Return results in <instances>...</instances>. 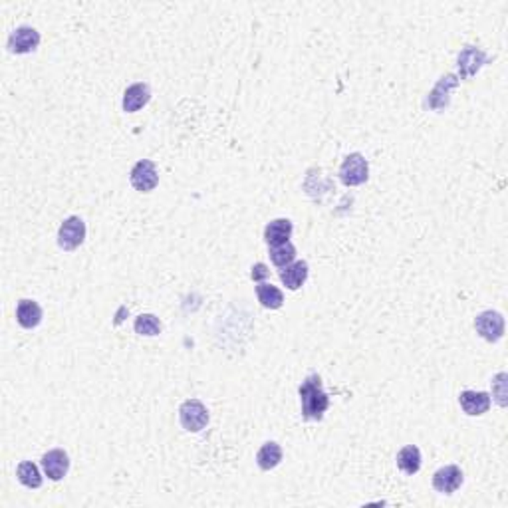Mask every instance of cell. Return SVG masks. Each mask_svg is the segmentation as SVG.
<instances>
[{"instance_id":"obj_22","label":"cell","mask_w":508,"mask_h":508,"mask_svg":"<svg viewBox=\"0 0 508 508\" xmlns=\"http://www.w3.org/2000/svg\"><path fill=\"white\" fill-rule=\"evenodd\" d=\"M492 385H495V389H497V401H499V405H507V374H499L497 377H495V382H492Z\"/></svg>"},{"instance_id":"obj_13","label":"cell","mask_w":508,"mask_h":508,"mask_svg":"<svg viewBox=\"0 0 508 508\" xmlns=\"http://www.w3.org/2000/svg\"><path fill=\"white\" fill-rule=\"evenodd\" d=\"M16 320L22 328L32 330L42 322V308L34 300H20L16 306Z\"/></svg>"},{"instance_id":"obj_10","label":"cell","mask_w":508,"mask_h":508,"mask_svg":"<svg viewBox=\"0 0 508 508\" xmlns=\"http://www.w3.org/2000/svg\"><path fill=\"white\" fill-rule=\"evenodd\" d=\"M459 403L467 415H482L489 411L490 395L485 391H463L459 395Z\"/></svg>"},{"instance_id":"obj_15","label":"cell","mask_w":508,"mask_h":508,"mask_svg":"<svg viewBox=\"0 0 508 508\" xmlns=\"http://www.w3.org/2000/svg\"><path fill=\"white\" fill-rule=\"evenodd\" d=\"M280 460H282V449H280L279 443L269 441L264 443L256 453V463L262 470H270L274 467H279Z\"/></svg>"},{"instance_id":"obj_6","label":"cell","mask_w":508,"mask_h":508,"mask_svg":"<svg viewBox=\"0 0 508 508\" xmlns=\"http://www.w3.org/2000/svg\"><path fill=\"white\" fill-rule=\"evenodd\" d=\"M129 179H131V185H134L137 191L149 193L157 187L159 175H157L153 161L141 159V161H137L134 169H131V177H129Z\"/></svg>"},{"instance_id":"obj_1","label":"cell","mask_w":508,"mask_h":508,"mask_svg":"<svg viewBox=\"0 0 508 508\" xmlns=\"http://www.w3.org/2000/svg\"><path fill=\"white\" fill-rule=\"evenodd\" d=\"M300 401H302V415L308 421H320L330 407V397L322 389L320 375H308L306 382L300 385Z\"/></svg>"},{"instance_id":"obj_20","label":"cell","mask_w":508,"mask_h":508,"mask_svg":"<svg viewBox=\"0 0 508 508\" xmlns=\"http://www.w3.org/2000/svg\"><path fill=\"white\" fill-rule=\"evenodd\" d=\"M296 259V249L294 244H280V247H270V260L272 264H276L279 269H284L288 264H292Z\"/></svg>"},{"instance_id":"obj_11","label":"cell","mask_w":508,"mask_h":508,"mask_svg":"<svg viewBox=\"0 0 508 508\" xmlns=\"http://www.w3.org/2000/svg\"><path fill=\"white\" fill-rule=\"evenodd\" d=\"M149 99H151V90H149V86H147V84H134V86H129L125 90L124 109L125 112H129V114H134L137 109L147 106Z\"/></svg>"},{"instance_id":"obj_2","label":"cell","mask_w":508,"mask_h":508,"mask_svg":"<svg viewBox=\"0 0 508 508\" xmlns=\"http://www.w3.org/2000/svg\"><path fill=\"white\" fill-rule=\"evenodd\" d=\"M369 177V165L365 161L362 153H352L344 159V163L340 167V179L347 187H357L362 183L367 181Z\"/></svg>"},{"instance_id":"obj_17","label":"cell","mask_w":508,"mask_h":508,"mask_svg":"<svg viewBox=\"0 0 508 508\" xmlns=\"http://www.w3.org/2000/svg\"><path fill=\"white\" fill-rule=\"evenodd\" d=\"M256 296H259L260 304L264 308H270V310H279L284 304L282 292L276 286L266 284V282H260L259 286H256Z\"/></svg>"},{"instance_id":"obj_18","label":"cell","mask_w":508,"mask_h":508,"mask_svg":"<svg viewBox=\"0 0 508 508\" xmlns=\"http://www.w3.org/2000/svg\"><path fill=\"white\" fill-rule=\"evenodd\" d=\"M485 54L477 48H467L459 56V67L463 70V76H472L485 62Z\"/></svg>"},{"instance_id":"obj_14","label":"cell","mask_w":508,"mask_h":508,"mask_svg":"<svg viewBox=\"0 0 508 508\" xmlns=\"http://www.w3.org/2000/svg\"><path fill=\"white\" fill-rule=\"evenodd\" d=\"M308 279V262L300 260V262H292L284 269L280 270V280L286 284L290 290H298Z\"/></svg>"},{"instance_id":"obj_21","label":"cell","mask_w":508,"mask_h":508,"mask_svg":"<svg viewBox=\"0 0 508 508\" xmlns=\"http://www.w3.org/2000/svg\"><path fill=\"white\" fill-rule=\"evenodd\" d=\"M135 332L139 336H157L161 332V322L153 314H141L135 318Z\"/></svg>"},{"instance_id":"obj_19","label":"cell","mask_w":508,"mask_h":508,"mask_svg":"<svg viewBox=\"0 0 508 508\" xmlns=\"http://www.w3.org/2000/svg\"><path fill=\"white\" fill-rule=\"evenodd\" d=\"M16 477L28 489H40L42 487V477H40L38 467L34 463H30V460L20 463L18 469H16Z\"/></svg>"},{"instance_id":"obj_23","label":"cell","mask_w":508,"mask_h":508,"mask_svg":"<svg viewBox=\"0 0 508 508\" xmlns=\"http://www.w3.org/2000/svg\"><path fill=\"white\" fill-rule=\"evenodd\" d=\"M250 276H252V280H262L269 276V269H266V264H262V262H259V264H254L252 266V272H250Z\"/></svg>"},{"instance_id":"obj_3","label":"cell","mask_w":508,"mask_h":508,"mask_svg":"<svg viewBox=\"0 0 508 508\" xmlns=\"http://www.w3.org/2000/svg\"><path fill=\"white\" fill-rule=\"evenodd\" d=\"M179 419H181L183 429L191 433H199L207 427L209 423V411L199 399H189L181 405L179 409Z\"/></svg>"},{"instance_id":"obj_4","label":"cell","mask_w":508,"mask_h":508,"mask_svg":"<svg viewBox=\"0 0 508 508\" xmlns=\"http://www.w3.org/2000/svg\"><path fill=\"white\" fill-rule=\"evenodd\" d=\"M86 239V222L80 217H67L58 230V244L64 250H76Z\"/></svg>"},{"instance_id":"obj_8","label":"cell","mask_w":508,"mask_h":508,"mask_svg":"<svg viewBox=\"0 0 508 508\" xmlns=\"http://www.w3.org/2000/svg\"><path fill=\"white\" fill-rule=\"evenodd\" d=\"M460 485H463V470L457 465H447L437 470L433 477V487L443 495H453Z\"/></svg>"},{"instance_id":"obj_7","label":"cell","mask_w":508,"mask_h":508,"mask_svg":"<svg viewBox=\"0 0 508 508\" xmlns=\"http://www.w3.org/2000/svg\"><path fill=\"white\" fill-rule=\"evenodd\" d=\"M40 34L38 30L30 28V26H20L16 28L9 38V50L14 54H30L38 48Z\"/></svg>"},{"instance_id":"obj_16","label":"cell","mask_w":508,"mask_h":508,"mask_svg":"<svg viewBox=\"0 0 508 508\" xmlns=\"http://www.w3.org/2000/svg\"><path fill=\"white\" fill-rule=\"evenodd\" d=\"M397 467L407 475H415L421 469V451L415 445L403 447L401 451L397 453Z\"/></svg>"},{"instance_id":"obj_12","label":"cell","mask_w":508,"mask_h":508,"mask_svg":"<svg viewBox=\"0 0 508 508\" xmlns=\"http://www.w3.org/2000/svg\"><path fill=\"white\" fill-rule=\"evenodd\" d=\"M292 230H294V227H292V222L288 221V219H276V221L266 225V229H264V240H266L269 247L286 244L288 239L292 237Z\"/></svg>"},{"instance_id":"obj_5","label":"cell","mask_w":508,"mask_h":508,"mask_svg":"<svg viewBox=\"0 0 508 508\" xmlns=\"http://www.w3.org/2000/svg\"><path fill=\"white\" fill-rule=\"evenodd\" d=\"M475 328L487 342H499L500 337L504 336V318L499 312L487 310L477 316Z\"/></svg>"},{"instance_id":"obj_9","label":"cell","mask_w":508,"mask_h":508,"mask_svg":"<svg viewBox=\"0 0 508 508\" xmlns=\"http://www.w3.org/2000/svg\"><path fill=\"white\" fill-rule=\"evenodd\" d=\"M42 467H44V472H46L48 479L60 480L66 477L67 469H70V459H67L66 451L52 449L42 457Z\"/></svg>"}]
</instances>
